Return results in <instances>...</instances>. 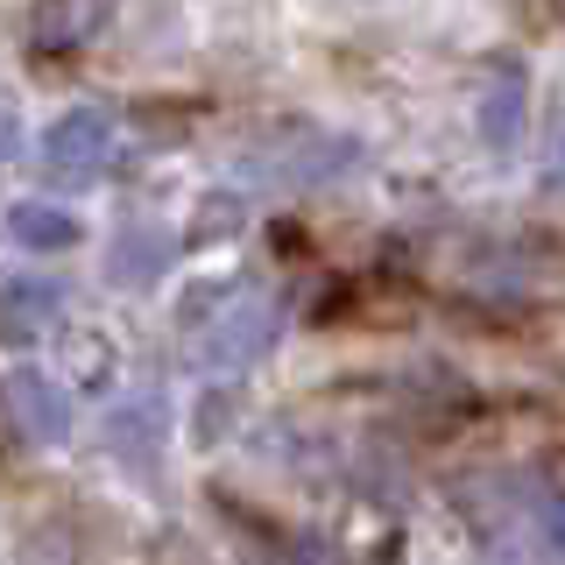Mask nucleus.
<instances>
[{
  "instance_id": "f257e3e1",
  "label": "nucleus",
  "mask_w": 565,
  "mask_h": 565,
  "mask_svg": "<svg viewBox=\"0 0 565 565\" xmlns=\"http://www.w3.org/2000/svg\"><path fill=\"white\" fill-rule=\"evenodd\" d=\"M114 149H120V128L106 106H64L57 120L35 141V163L57 191H93L106 170H114Z\"/></svg>"
},
{
  "instance_id": "f03ea898",
  "label": "nucleus",
  "mask_w": 565,
  "mask_h": 565,
  "mask_svg": "<svg viewBox=\"0 0 565 565\" xmlns=\"http://www.w3.org/2000/svg\"><path fill=\"white\" fill-rule=\"evenodd\" d=\"M282 332V305L262 290H241L226 311L205 318V332L191 340V353H199V367H212V375H241V367H255L262 353L276 347Z\"/></svg>"
},
{
  "instance_id": "7ed1b4c3",
  "label": "nucleus",
  "mask_w": 565,
  "mask_h": 565,
  "mask_svg": "<svg viewBox=\"0 0 565 565\" xmlns=\"http://www.w3.org/2000/svg\"><path fill=\"white\" fill-rule=\"evenodd\" d=\"M361 156H353V141L340 135H318V128H282L269 141H255V156H247V177H262V184H326V177H347Z\"/></svg>"
},
{
  "instance_id": "20e7f679",
  "label": "nucleus",
  "mask_w": 565,
  "mask_h": 565,
  "mask_svg": "<svg viewBox=\"0 0 565 565\" xmlns=\"http://www.w3.org/2000/svg\"><path fill=\"white\" fill-rule=\"evenodd\" d=\"M0 411H8V431L29 438V446H64L71 438V396L43 367H14L0 382Z\"/></svg>"
},
{
  "instance_id": "39448f33",
  "label": "nucleus",
  "mask_w": 565,
  "mask_h": 565,
  "mask_svg": "<svg viewBox=\"0 0 565 565\" xmlns=\"http://www.w3.org/2000/svg\"><path fill=\"white\" fill-rule=\"evenodd\" d=\"M170 262H177V234L135 220V226H120L114 247H106V282H114V290H156V282L170 276Z\"/></svg>"
},
{
  "instance_id": "423d86ee",
  "label": "nucleus",
  "mask_w": 565,
  "mask_h": 565,
  "mask_svg": "<svg viewBox=\"0 0 565 565\" xmlns=\"http://www.w3.org/2000/svg\"><path fill=\"white\" fill-rule=\"evenodd\" d=\"M64 318V282L57 276H8L0 282V340L35 347Z\"/></svg>"
},
{
  "instance_id": "0eeeda50",
  "label": "nucleus",
  "mask_w": 565,
  "mask_h": 565,
  "mask_svg": "<svg viewBox=\"0 0 565 565\" xmlns=\"http://www.w3.org/2000/svg\"><path fill=\"white\" fill-rule=\"evenodd\" d=\"M106 14H114V0H35V14H29V43L43 50V57L85 50V43H93V35L106 29Z\"/></svg>"
},
{
  "instance_id": "6e6552de",
  "label": "nucleus",
  "mask_w": 565,
  "mask_h": 565,
  "mask_svg": "<svg viewBox=\"0 0 565 565\" xmlns=\"http://www.w3.org/2000/svg\"><path fill=\"white\" fill-rule=\"evenodd\" d=\"M523 120H530V85H523V64H502L481 93V141L494 156H509L523 141Z\"/></svg>"
},
{
  "instance_id": "1a4fd4ad",
  "label": "nucleus",
  "mask_w": 565,
  "mask_h": 565,
  "mask_svg": "<svg viewBox=\"0 0 565 565\" xmlns=\"http://www.w3.org/2000/svg\"><path fill=\"white\" fill-rule=\"evenodd\" d=\"M8 241L22 247V255H64V247L85 241V226H78V212H64V205L22 199V205H8Z\"/></svg>"
},
{
  "instance_id": "9d476101",
  "label": "nucleus",
  "mask_w": 565,
  "mask_h": 565,
  "mask_svg": "<svg viewBox=\"0 0 565 565\" xmlns=\"http://www.w3.org/2000/svg\"><path fill=\"white\" fill-rule=\"evenodd\" d=\"M22 156V114H14V99H0V163H14Z\"/></svg>"
},
{
  "instance_id": "9b49d317",
  "label": "nucleus",
  "mask_w": 565,
  "mask_h": 565,
  "mask_svg": "<svg viewBox=\"0 0 565 565\" xmlns=\"http://www.w3.org/2000/svg\"><path fill=\"white\" fill-rule=\"evenodd\" d=\"M544 191H552V199H565V141L552 149V163H544Z\"/></svg>"
},
{
  "instance_id": "f8f14e48",
  "label": "nucleus",
  "mask_w": 565,
  "mask_h": 565,
  "mask_svg": "<svg viewBox=\"0 0 565 565\" xmlns=\"http://www.w3.org/2000/svg\"><path fill=\"white\" fill-rule=\"evenodd\" d=\"M552 537H558V544H565V502H558V509H552Z\"/></svg>"
}]
</instances>
